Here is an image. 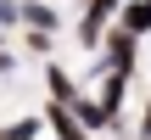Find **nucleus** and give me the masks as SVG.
I'll use <instances>...</instances> for the list:
<instances>
[{
  "label": "nucleus",
  "mask_w": 151,
  "mask_h": 140,
  "mask_svg": "<svg viewBox=\"0 0 151 140\" xmlns=\"http://www.w3.org/2000/svg\"><path fill=\"white\" fill-rule=\"evenodd\" d=\"M134 51H140V39H129L123 28H112V34H106V62H118V73H112V79H129V73H134Z\"/></svg>",
  "instance_id": "nucleus-1"
},
{
  "label": "nucleus",
  "mask_w": 151,
  "mask_h": 140,
  "mask_svg": "<svg viewBox=\"0 0 151 140\" xmlns=\"http://www.w3.org/2000/svg\"><path fill=\"white\" fill-rule=\"evenodd\" d=\"M112 6H123V0H90V11H84V22H78V39L84 45H95L101 39V22H106V11Z\"/></svg>",
  "instance_id": "nucleus-2"
},
{
  "label": "nucleus",
  "mask_w": 151,
  "mask_h": 140,
  "mask_svg": "<svg viewBox=\"0 0 151 140\" xmlns=\"http://www.w3.org/2000/svg\"><path fill=\"white\" fill-rule=\"evenodd\" d=\"M45 123L56 129V140H90V135H84V129H78V118H73L67 107H56V101L45 107Z\"/></svg>",
  "instance_id": "nucleus-3"
},
{
  "label": "nucleus",
  "mask_w": 151,
  "mask_h": 140,
  "mask_svg": "<svg viewBox=\"0 0 151 140\" xmlns=\"http://www.w3.org/2000/svg\"><path fill=\"white\" fill-rule=\"evenodd\" d=\"M123 34H129V39L151 34V0H129V6H123Z\"/></svg>",
  "instance_id": "nucleus-4"
},
{
  "label": "nucleus",
  "mask_w": 151,
  "mask_h": 140,
  "mask_svg": "<svg viewBox=\"0 0 151 140\" xmlns=\"http://www.w3.org/2000/svg\"><path fill=\"white\" fill-rule=\"evenodd\" d=\"M34 129H39V123L22 118V123H11V129H0V140H34Z\"/></svg>",
  "instance_id": "nucleus-5"
},
{
  "label": "nucleus",
  "mask_w": 151,
  "mask_h": 140,
  "mask_svg": "<svg viewBox=\"0 0 151 140\" xmlns=\"http://www.w3.org/2000/svg\"><path fill=\"white\" fill-rule=\"evenodd\" d=\"M17 22V0H0V28H11Z\"/></svg>",
  "instance_id": "nucleus-6"
},
{
  "label": "nucleus",
  "mask_w": 151,
  "mask_h": 140,
  "mask_svg": "<svg viewBox=\"0 0 151 140\" xmlns=\"http://www.w3.org/2000/svg\"><path fill=\"white\" fill-rule=\"evenodd\" d=\"M140 140H151V95H146V112H140Z\"/></svg>",
  "instance_id": "nucleus-7"
},
{
  "label": "nucleus",
  "mask_w": 151,
  "mask_h": 140,
  "mask_svg": "<svg viewBox=\"0 0 151 140\" xmlns=\"http://www.w3.org/2000/svg\"><path fill=\"white\" fill-rule=\"evenodd\" d=\"M6 73H11V56H6V51H0V79H6Z\"/></svg>",
  "instance_id": "nucleus-8"
}]
</instances>
